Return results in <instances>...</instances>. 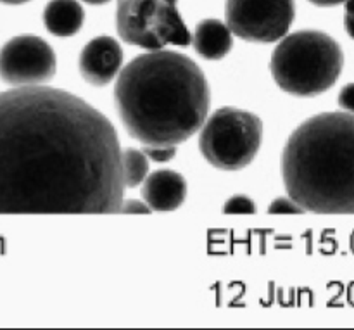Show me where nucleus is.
<instances>
[{"label": "nucleus", "mask_w": 354, "mask_h": 330, "mask_svg": "<svg viewBox=\"0 0 354 330\" xmlns=\"http://www.w3.org/2000/svg\"><path fill=\"white\" fill-rule=\"evenodd\" d=\"M121 147L80 97L40 85L0 92V214L118 213Z\"/></svg>", "instance_id": "f257e3e1"}, {"label": "nucleus", "mask_w": 354, "mask_h": 330, "mask_svg": "<svg viewBox=\"0 0 354 330\" xmlns=\"http://www.w3.org/2000/svg\"><path fill=\"white\" fill-rule=\"evenodd\" d=\"M209 102V86L199 66L165 48L128 62L114 86L124 130L149 147H176L197 134Z\"/></svg>", "instance_id": "f03ea898"}, {"label": "nucleus", "mask_w": 354, "mask_h": 330, "mask_svg": "<svg viewBox=\"0 0 354 330\" xmlns=\"http://www.w3.org/2000/svg\"><path fill=\"white\" fill-rule=\"evenodd\" d=\"M287 196L304 211L354 213V114L322 113L301 123L282 154Z\"/></svg>", "instance_id": "7ed1b4c3"}, {"label": "nucleus", "mask_w": 354, "mask_h": 330, "mask_svg": "<svg viewBox=\"0 0 354 330\" xmlns=\"http://www.w3.org/2000/svg\"><path fill=\"white\" fill-rule=\"evenodd\" d=\"M344 66V54L327 33L303 30L286 35L273 51V80L290 95L311 97L335 85Z\"/></svg>", "instance_id": "20e7f679"}, {"label": "nucleus", "mask_w": 354, "mask_h": 330, "mask_svg": "<svg viewBox=\"0 0 354 330\" xmlns=\"http://www.w3.org/2000/svg\"><path fill=\"white\" fill-rule=\"evenodd\" d=\"M201 128V152L218 169L245 168L261 147L263 123L251 111L221 107L206 118Z\"/></svg>", "instance_id": "39448f33"}, {"label": "nucleus", "mask_w": 354, "mask_h": 330, "mask_svg": "<svg viewBox=\"0 0 354 330\" xmlns=\"http://www.w3.org/2000/svg\"><path fill=\"white\" fill-rule=\"evenodd\" d=\"M178 0H120L116 28L121 40L130 45L159 51L175 44L185 47L192 40L182 16Z\"/></svg>", "instance_id": "423d86ee"}, {"label": "nucleus", "mask_w": 354, "mask_h": 330, "mask_svg": "<svg viewBox=\"0 0 354 330\" xmlns=\"http://www.w3.org/2000/svg\"><path fill=\"white\" fill-rule=\"evenodd\" d=\"M225 16L235 37L272 44L287 35L296 7L294 0H227Z\"/></svg>", "instance_id": "0eeeda50"}, {"label": "nucleus", "mask_w": 354, "mask_h": 330, "mask_svg": "<svg viewBox=\"0 0 354 330\" xmlns=\"http://www.w3.org/2000/svg\"><path fill=\"white\" fill-rule=\"evenodd\" d=\"M54 75L55 54L44 38L19 35L0 48V78L9 85H41Z\"/></svg>", "instance_id": "6e6552de"}, {"label": "nucleus", "mask_w": 354, "mask_h": 330, "mask_svg": "<svg viewBox=\"0 0 354 330\" xmlns=\"http://www.w3.org/2000/svg\"><path fill=\"white\" fill-rule=\"evenodd\" d=\"M123 51L113 37H97L83 47L80 54V73L90 85L104 86L121 71Z\"/></svg>", "instance_id": "1a4fd4ad"}, {"label": "nucleus", "mask_w": 354, "mask_h": 330, "mask_svg": "<svg viewBox=\"0 0 354 330\" xmlns=\"http://www.w3.org/2000/svg\"><path fill=\"white\" fill-rule=\"evenodd\" d=\"M187 196V182L180 173L159 169L142 182V197L154 211H173L180 208Z\"/></svg>", "instance_id": "9d476101"}, {"label": "nucleus", "mask_w": 354, "mask_h": 330, "mask_svg": "<svg viewBox=\"0 0 354 330\" xmlns=\"http://www.w3.org/2000/svg\"><path fill=\"white\" fill-rule=\"evenodd\" d=\"M192 45L199 55L209 61L223 59L232 51V31L227 23L220 19H204L196 26L192 35Z\"/></svg>", "instance_id": "9b49d317"}, {"label": "nucleus", "mask_w": 354, "mask_h": 330, "mask_svg": "<svg viewBox=\"0 0 354 330\" xmlns=\"http://www.w3.org/2000/svg\"><path fill=\"white\" fill-rule=\"evenodd\" d=\"M85 21V10L78 0H50L44 9V24L55 37H73Z\"/></svg>", "instance_id": "f8f14e48"}, {"label": "nucleus", "mask_w": 354, "mask_h": 330, "mask_svg": "<svg viewBox=\"0 0 354 330\" xmlns=\"http://www.w3.org/2000/svg\"><path fill=\"white\" fill-rule=\"evenodd\" d=\"M121 175L124 189H133L144 182L149 175V158L144 151L133 147L121 151Z\"/></svg>", "instance_id": "ddd939ff"}, {"label": "nucleus", "mask_w": 354, "mask_h": 330, "mask_svg": "<svg viewBox=\"0 0 354 330\" xmlns=\"http://www.w3.org/2000/svg\"><path fill=\"white\" fill-rule=\"evenodd\" d=\"M225 214H254L256 204L248 196H234L225 203Z\"/></svg>", "instance_id": "4468645a"}, {"label": "nucleus", "mask_w": 354, "mask_h": 330, "mask_svg": "<svg viewBox=\"0 0 354 330\" xmlns=\"http://www.w3.org/2000/svg\"><path fill=\"white\" fill-rule=\"evenodd\" d=\"M268 211L272 214H299L304 213L303 208L297 203H294L292 199H287V197H280V199H275L272 204H270Z\"/></svg>", "instance_id": "2eb2a0df"}, {"label": "nucleus", "mask_w": 354, "mask_h": 330, "mask_svg": "<svg viewBox=\"0 0 354 330\" xmlns=\"http://www.w3.org/2000/svg\"><path fill=\"white\" fill-rule=\"evenodd\" d=\"M144 154L147 156L149 161L168 163L169 159L175 158L176 147H149V145H144Z\"/></svg>", "instance_id": "dca6fc26"}, {"label": "nucleus", "mask_w": 354, "mask_h": 330, "mask_svg": "<svg viewBox=\"0 0 354 330\" xmlns=\"http://www.w3.org/2000/svg\"><path fill=\"white\" fill-rule=\"evenodd\" d=\"M151 208L147 206L145 203H142V201H135V199H128V201H123L120 206V210H118V213H127V214H147L151 213Z\"/></svg>", "instance_id": "f3484780"}, {"label": "nucleus", "mask_w": 354, "mask_h": 330, "mask_svg": "<svg viewBox=\"0 0 354 330\" xmlns=\"http://www.w3.org/2000/svg\"><path fill=\"white\" fill-rule=\"evenodd\" d=\"M339 106L354 114V83H349L339 93Z\"/></svg>", "instance_id": "a211bd4d"}, {"label": "nucleus", "mask_w": 354, "mask_h": 330, "mask_svg": "<svg viewBox=\"0 0 354 330\" xmlns=\"http://www.w3.org/2000/svg\"><path fill=\"white\" fill-rule=\"evenodd\" d=\"M344 26L346 31L351 38H354V0H346L344 2Z\"/></svg>", "instance_id": "6ab92c4d"}, {"label": "nucleus", "mask_w": 354, "mask_h": 330, "mask_svg": "<svg viewBox=\"0 0 354 330\" xmlns=\"http://www.w3.org/2000/svg\"><path fill=\"white\" fill-rule=\"evenodd\" d=\"M310 2L318 7H334V6H339V3L346 2V0H310Z\"/></svg>", "instance_id": "aec40b11"}, {"label": "nucleus", "mask_w": 354, "mask_h": 330, "mask_svg": "<svg viewBox=\"0 0 354 330\" xmlns=\"http://www.w3.org/2000/svg\"><path fill=\"white\" fill-rule=\"evenodd\" d=\"M2 3H9V6H19V3H26L30 0H0Z\"/></svg>", "instance_id": "412c9836"}, {"label": "nucleus", "mask_w": 354, "mask_h": 330, "mask_svg": "<svg viewBox=\"0 0 354 330\" xmlns=\"http://www.w3.org/2000/svg\"><path fill=\"white\" fill-rule=\"evenodd\" d=\"M83 2L90 3V6H102V3L111 2V0H83Z\"/></svg>", "instance_id": "4be33fe9"}]
</instances>
